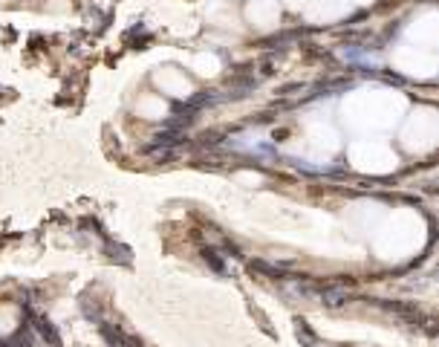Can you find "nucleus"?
I'll use <instances>...</instances> for the list:
<instances>
[]
</instances>
